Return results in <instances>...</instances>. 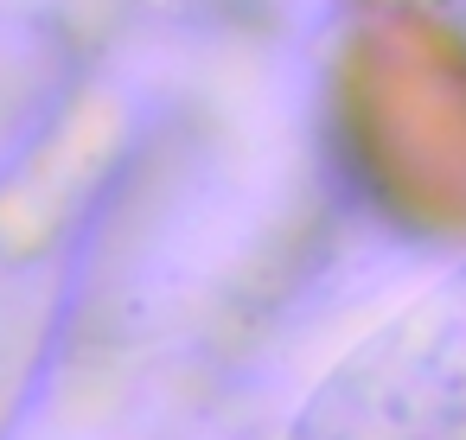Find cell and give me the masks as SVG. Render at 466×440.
Wrapping results in <instances>:
<instances>
[{
  "label": "cell",
  "instance_id": "1",
  "mask_svg": "<svg viewBox=\"0 0 466 440\" xmlns=\"http://www.w3.org/2000/svg\"><path fill=\"white\" fill-rule=\"evenodd\" d=\"M288 440H466V262L345 351Z\"/></svg>",
  "mask_w": 466,
  "mask_h": 440
}]
</instances>
